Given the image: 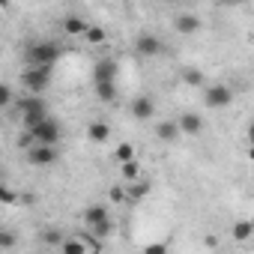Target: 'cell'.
<instances>
[{"label": "cell", "instance_id": "603a6c76", "mask_svg": "<svg viewBox=\"0 0 254 254\" xmlns=\"http://www.w3.org/2000/svg\"><path fill=\"white\" fill-rule=\"evenodd\" d=\"M12 99H15V93H12V84L0 81V111H3V108H9V105H12Z\"/></svg>", "mask_w": 254, "mask_h": 254}, {"label": "cell", "instance_id": "cb8c5ba5", "mask_svg": "<svg viewBox=\"0 0 254 254\" xmlns=\"http://www.w3.org/2000/svg\"><path fill=\"white\" fill-rule=\"evenodd\" d=\"M15 245H18V233L0 227V248H15Z\"/></svg>", "mask_w": 254, "mask_h": 254}, {"label": "cell", "instance_id": "5bb4252c", "mask_svg": "<svg viewBox=\"0 0 254 254\" xmlns=\"http://www.w3.org/2000/svg\"><path fill=\"white\" fill-rule=\"evenodd\" d=\"M60 27H63L66 36H81V33L87 30V21H84L81 15H66V18L60 21Z\"/></svg>", "mask_w": 254, "mask_h": 254}, {"label": "cell", "instance_id": "4316f807", "mask_svg": "<svg viewBox=\"0 0 254 254\" xmlns=\"http://www.w3.org/2000/svg\"><path fill=\"white\" fill-rule=\"evenodd\" d=\"M147 191H150V186H147V183H138V186L132 183V189H129V200H141Z\"/></svg>", "mask_w": 254, "mask_h": 254}, {"label": "cell", "instance_id": "8fae6325", "mask_svg": "<svg viewBox=\"0 0 254 254\" xmlns=\"http://www.w3.org/2000/svg\"><path fill=\"white\" fill-rule=\"evenodd\" d=\"M117 78V63L111 57H102L93 69V81H114Z\"/></svg>", "mask_w": 254, "mask_h": 254}, {"label": "cell", "instance_id": "e0dca14e", "mask_svg": "<svg viewBox=\"0 0 254 254\" xmlns=\"http://www.w3.org/2000/svg\"><path fill=\"white\" fill-rule=\"evenodd\" d=\"M96 96H99V102L111 105V102L117 99V87H114V81H96Z\"/></svg>", "mask_w": 254, "mask_h": 254}, {"label": "cell", "instance_id": "30bf717a", "mask_svg": "<svg viewBox=\"0 0 254 254\" xmlns=\"http://www.w3.org/2000/svg\"><path fill=\"white\" fill-rule=\"evenodd\" d=\"M174 30H177V33H183V36H191V33H197V30H200V18H197V15H191V12H183V15H177V18H174Z\"/></svg>", "mask_w": 254, "mask_h": 254}, {"label": "cell", "instance_id": "277c9868", "mask_svg": "<svg viewBox=\"0 0 254 254\" xmlns=\"http://www.w3.org/2000/svg\"><path fill=\"white\" fill-rule=\"evenodd\" d=\"M233 102V90L227 84H203V105L218 111V108H227Z\"/></svg>", "mask_w": 254, "mask_h": 254}, {"label": "cell", "instance_id": "ac0fdd59", "mask_svg": "<svg viewBox=\"0 0 254 254\" xmlns=\"http://www.w3.org/2000/svg\"><path fill=\"white\" fill-rule=\"evenodd\" d=\"M120 174H123V180H126V183H135V180L141 177V165H138V159L120 162Z\"/></svg>", "mask_w": 254, "mask_h": 254}, {"label": "cell", "instance_id": "3957f363", "mask_svg": "<svg viewBox=\"0 0 254 254\" xmlns=\"http://www.w3.org/2000/svg\"><path fill=\"white\" fill-rule=\"evenodd\" d=\"M21 84L30 93H45L51 87V66H27L21 75Z\"/></svg>", "mask_w": 254, "mask_h": 254}, {"label": "cell", "instance_id": "9c48e42d", "mask_svg": "<svg viewBox=\"0 0 254 254\" xmlns=\"http://www.w3.org/2000/svg\"><path fill=\"white\" fill-rule=\"evenodd\" d=\"M177 126H180V135H200L203 132V117L194 114V111H183Z\"/></svg>", "mask_w": 254, "mask_h": 254}, {"label": "cell", "instance_id": "2e32d148", "mask_svg": "<svg viewBox=\"0 0 254 254\" xmlns=\"http://www.w3.org/2000/svg\"><path fill=\"white\" fill-rule=\"evenodd\" d=\"M183 84L186 87H203L206 84V75L200 69H194V66H186L183 69Z\"/></svg>", "mask_w": 254, "mask_h": 254}, {"label": "cell", "instance_id": "ba28073f", "mask_svg": "<svg viewBox=\"0 0 254 254\" xmlns=\"http://www.w3.org/2000/svg\"><path fill=\"white\" fill-rule=\"evenodd\" d=\"M129 114H132L135 120H153V114H156L153 96H135L132 105H129Z\"/></svg>", "mask_w": 254, "mask_h": 254}, {"label": "cell", "instance_id": "7c38bea8", "mask_svg": "<svg viewBox=\"0 0 254 254\" xmlns=\"http://www.w3.org/2000/svg\"><path fill=\"white\" fill-rule=\"evenodd\" d=\"M105 218H111V212H108L105 203H90V206L84 209V224H87V227H93V224H99V221H105Z\"/></svg>", "mask_w": 254, "mask_h": 254}, {"label": "cell", "instance_id": "8992f818", "mask_svg": "<svg viewBox=\"0 0 254 254\" xmlns=\"http://www.w3.org/2000/svg\"><path fill=\"white\" fill-rule=\"evenodd\" d=\"M57 159H60L57 144H30V150H27V162H30L33 168H48V165H54Z\"/></svg>", "mask_w": 254, "mask_h": 254}, {"label": "cell", "instance_id": "f1b7e54d", "mask_svg": "<svg viewBox=\"0 0 254 254\" xmlns=\"http://www.w3.org/2000/svg\"><path fill=\"white\" fill-rule=\"evenodd\" d=\"M123 197H126V191H123V189H114V191H111V200H117V203H120Z\"/></svg>", "mask_w": 254, "mask_h": 254}, {"label": "cell", "instance_id": "44dd1931", "mask_svg": "<svg viewBox=\"0 0 254 254\" xmlns=\"http://www.w3.org/2000/svg\"><path fill=\"white\" fill-rule=\"evenodd\" d=\"M60 248H63L66 254H84V251H90L84 239H63V242H60Z\"/></svg>", "mask_w": 254, "mask_h": 254}, {"label": "cell", "instance_id": "6da1fadb", "mask_svg": "<svg viewBox=\"0 0 254 254\" xmlns=\"http://www.w3.org/2000/svg\"><path fill=\"white\" fill-rule=\"evenodd\" d=\"M63 57V48L57 42H48V39H39L27 48V66H51Z\"/></svg>", "mask_w": 254, "mask_h": 254}, {"label": "cell", "instance_id": "f546056e", "mask_svg": "<svg viewBox=\"0 0 254 254\" xmlns=\"http://www.w3.org/2000/svg\"><path fill=\"white\" fill-rule=\"evenodd\" d=\"M147 251H150V254H156V251L162 254V251H165V245H147Z\"/></svg>", "mask_w": 254, "mask_h": 254}, {"label": "cell", "instance_id": "5b68a950", "mask_svg": "<svg viewBox=\"0 0 254 254\" xmlns=\"http://www.w3.org/2000/svg\"><path fill=\"white\" fill-rule=\"evenodd\" d=\"M18 108H21V120H24L27 129H30V126H36L42 117H48V105H45V99H39V93H33L30 99H24Z\"/></svg>", "mask_w": 254, "mask_h": 254}, {"label": "cell", "instance_id": "7402d4cb", "mask_svg": "<svg viewBox=\"0 0 254 254\" xmlns=\"http://www.w3.org/2000/svg\"><path fill=\"white\" fill-rule=\"evenodd\" d=\"M129 159H138L132 144H120V147L114 150V162H117V165H120V162H129Z\"/></svg>", "mask_w": 254, "mask_h": 254}, {"label": "cell", "instance_id": "484cf974", "mask_svg": "<svg viewBox=\"0 0 254 254\" xmlns=\"http://www.w3.org/2000/svg\"><path fill=\"white\" fill-rule=\"evenodd\" d=\"M0 203H6V206H12V203H18V194L15 191H9L3 183H0Z\"/></svg>", "mask_w": 254, "mask_h": 254}, {"label": "cell", "instance_id": "52a82bcc", "mask_svg": "<svg viewBox=\"0 0 254 254\" xmlns=\"http://www.w3.org/2000/svg\"><path fill=\"white\" fill-rule=\"evenodd\" d=\"M162 51H165V45H162V39L153 36V33H141V36L135 39V54H138V57H159Z\"/></svg>", "mask_w": 254, "mask_h": 254}, {"label": "cell", "instance_id": "ffe728a7", "mask_svg": "<svg viewBox=\"0 0 254 254\" xmlns=\"http://www.w3.org/2000/svg\"><path fill=\"white\" fill-rule=\"evenodd\" d=\"M90 45H102L105 39H108V33H105V27H99V24H87V30L81 33Z\"/></svg>", "mask_w": 254, "mask_h": 254}, {"label": "cell", "instance_id": "4dcf8cb0", "mask_svg": "<svg viewBox=\"0 0 254 254\" xmlns=\"http://www.w3.org/2000/svg\"><path fill=\"white\" fill-rule=\"evenodd\" d=\"M9 6V0H0V9H6Z\"/></svg>", "mask_w": 254, "mask_h": 254}, {"label": "cell", "instance_id": "83f0119b", "mask_svg": "<svg viewBox=\"0 0 254 254\" xmlns=\"http://www.w3.org/2000/svg\"><path fill=\"white\" fill-rule=\"evenodd\" d=\"M45 242H51V245H60V242H63V233H57V230H48V233H45Z\"/></svg>", "mask_w": 254, "mask_h": 254}, {"label": "cell", "instance_id": "d4e9b609", "mask_svg": "<svg viewBox=\"0 0 254 254\" xmlns=\"http://www.w3.org/2000/svg\"><path fill=\"white\" fill-rule=\"evenodd\" d=\"M90 230H93L96 236H111V233H114V221H111V218H105V221H99V224H93Z\"/></svg>", "mask_w": 254, "mask_h": 254}, {"label": "cell", "instance_id": "9a60e30c", "mask_svg": "<svg viewBox=\"0 0 254 254\" xmlns=\"http://www.w3.org/2000/svg\"><path fill=\"white\" fill-rule=\"evenodd\" d=\"M156 135H159V141H165V144L177 141V138H180V126H177V120H165V123H159Z\"/></svg>", "mask_w": 254, "mask_h": 254}, {"label": "cell", "instance_id": "d6986e66", "mask_svg": "<svg viewBox=\"0 0 254 254\" xmlns=\"http://www.w3.org/2000/svg\"><path fill=\"white\" fill-rule=\"evenodd\" d=\"M230 233H233V239H239V242H245V239H251V233H254V221H248V218H242V221H236V224L230 227Z\"/></svg>", "mask_w": 254, "mask_h": 254}, {"label": "cell", "instance_id": "4fadbf2b", "mask_svg": "<svg viewBox=\"0 0 254 254\" xmlns=\"http://www.w3.org/2000/svg\"><path fill=\"white\" fill-rule=\"evenodd\" d=\"M87 138H90L93 144H105V141L111 138V126L102 123V120H99V123H90V126H87Z\"/></svg>", "mask_w": 254, "mask_h": 254}, {"label": "cell", "instance_id": "7a4b0ae2", "mask_svg": "<svg viewBox=\"0 0 254 254\" xmlns=\"http://www.w3.org/2000/svg\"><path fill=\"white\" fill-rule=\"evenodd\" d=\"M27 135H30L33 144H60V138H63V126L48 114V117H42L36 126H30Z\"/></svg>", "mask_w": 254, "mask_h": 254}]
</instances>
